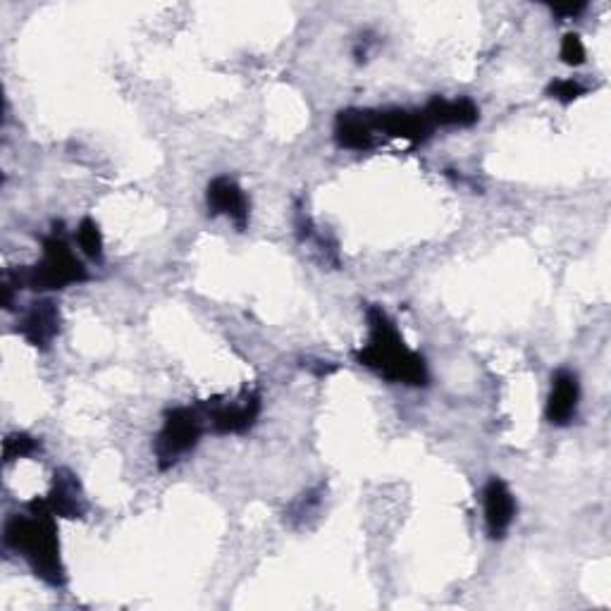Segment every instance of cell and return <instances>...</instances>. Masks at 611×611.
Listing matches in <instances>:
<instances>
[{
    "label": "cell",
    "mask_w": 611,
    "mask_h": 611,
    "mask_svg": "<svg viewBox=\"0 0 611 611\" xmlns=\"http://www.w3.org/2000/svg\"><path fill=\"white\" fill-rule=\"evenodd\" d=\"M3 542L14 555H20L29 569L45 586L65 588L68 573L60 559V540L55 516L43 497L27 504V514H14L6 521Z\"/></svg>",
    "instance_id": "cell-1"
},
{
    "label": "cell",
    "mask_w": 611,
    "mask_h": 611,
    "mask_svg": "<svg viewBox=\"0 0 611 611\" xmlns=\"http://www.w3.org/2000/svg\"><path fill=\"white\" fill-rule=\"evenodd\" d=\"M365 320H369V342L356 351V361L390 382L425 387L431 380L427 363L414 349L406 346L387 311L382 306H369Z\"/></svg>",
    "instance_id": "cell-2"
},
{
    "label": "cell",
    "mask_w": 611,
    "mask_h": 611,
    "mask_svg": "<svg viewBox=\"0 0 611 611\" xmlns=\"http://www.w3.org/2000/svg\"><path fill=\"white\" fill-rule=\"evenodd\" d=\"M89 280L84 263L70 249L63 235V225H55L53 235L43 239L41 261L27 268L8 270L3 284L14 289H34V292H53V289H65L70 284H80Z\"/></svg>",
    "instance_id": "cell-3"
},
{
    "label": "cell",
    "mask_w": 611,
    "mask_h": 611,
    "mask_svg": "<svg viewBox=\"0 0 611 611\" xmlns=\"http://www.w3.org/2000/svg\"><path fill=\"white\" fill-rule=\"evenodd\" d=\"M206 414L201 406H175L167 408L163 416V427L156 437V462L160 470L173 468L189 452L196 449L206 431Z\"/></svg>",
    "instance_id": "cell-4"
},
{
    "label": "cell",
    "mask_w": 611,
    "mask_h": 611,
    "mask_svg": "<svg viewBox=\"0 0 611 611\" xmlns=\"http://www.w3.org/2000/svg\"><path fill=\"white\" fill-rule=\"evenodd\" d=\"M261 392L247 387L235 400H208L198 406L204 408L213 433L241 435L256 425L258 416H261Z\"/></svg>",
    "instance_id": "cell-5"
},
{
    "label": "cell",
    "mask_w": 611,
    "mask_h": 611,
    "mask_svg": "<svg viewBox=\"0 0 611 611\" xmlns=\"http://www.w3.org/2000/svg\"><path fill=\"white\" fill-rule=\"evenodd\" d=\"M369 117L375 132L394 136V139H406L411 144H421L435 132L433 122L427 120L425 111H404V108L369 111Z\"/></svg>",
    "instance_id": "cell-6"
},
{
    "label": "cell",
    "mask_w": 611,
    "mask_h": 611,
    "mask_svg": "<svg viewBox=\"0 0 611 611\" xmlns=\"http://www.w3.org/2000/svg\"><path fill=\"white\" fill-rule=\"evenodd\" d=\"M206 204L210 216H225L232 220L239 229L249 225V198L232 177H216L206 189Z\"/></svg>",
    "instance_id": "cell-7"
},
{
    "label": "cell",
    "mask_w": 611,
    "mask_h": 611,
    "mask_svg": "<svg viewBox=\"0 0 611 611\" xmlns=\"http://www.w3.org/2000/svg\"><path fill=\"white\" fill-rule=\"evenodd\" d=\"M485 526L490 540H504L516 518V499L501 478H490L483 490Z\"/></svg>",
    "instance_id": "cell-8"
},
{
    "label": "cell",
    "mask_w": 611,
    "mask_h": 611,
    "mask_svg": "<svg viewBox=\"0 0 611 611\" xmlns=\"http://www.w3.org/2000/svg\"><path fill=\"white\" fill-rule=\"evenodd\" d=\"M43 499L55 518H84L89 509L84 487L70 468H58L53 473L51 493Z\"/></svg>",
    "instance_id": "cell-9"
},
{
    "label": "cell",
    "mask_w": 611,
    "mask_h": 611,
    "mask_svg": "<svg viewBox=\"0 0 611 611\" xmlns=\"http://www.w3.org/2000/svg\"><path fill=\"white\" fill-rule=\"evenodd\" d=\"M18 332L32 346L49 349L60 332V309L55 306V301L51 299L34 301L32 309L24 313Z\"/></svg>",
    "instance_id": "cell-10"
},
{
    "label": "cell",
    "mask_w": 611,
    "mask_h": 611,
    "mask_svg": "<svg viewBox=\"0 0 611 611\" xmlns=\"http://www.w3.org/2000/svg\"><path fill=\"white\" fill-rule=\"evenodd\" d=\"M580 402V382L578 375L571 371H557L552 375V390H549V400H547V421L563 427L569 425L578 411Z\"/></svg>",
    "instance_id": "cell-11"
},
{
    "label": "cell",
    "mask_w": 611,
    "mask_h": 611,
    "mask_svg": "<svg viewBox=\"0 0 611 611\" xmlns=\"http://www.w3.org/2000/svg\"><path fill=\"white\" fill-rule=\"evenodd\" d=\"M375 134L377 132L371 125L369 111L349 108V111H342L338 120H334V142H338L340 148L371 151L377 144Z\"/></svg>",
    "instance_id": "cell-12"
},
{
    "label": "cell",
    "mask_w": 611,
    "mask_h": 611,
    "mask_svg": "<svg viewBox=\"0 0 611 611\" xmlns=\"http://www.w3.org/2000/svg\"><path fill=\"white\" fill-rule=\"evenodd\" d=\"M423 111L433 122V127H473L480 120V108L470 99L447 101L435 96L427 101Z\"/></svg>",
    "instance_id": "cell-13"
},
{
    "label": "cell",
    "mask_w": 611,
    "mask_h": 611,
    "mask_svg": "<svg viewBox=\"0 0 611 611\" xmlns=\"http://www.w3.org/2000/svg\"><path fill=\"white\" fill-rule=\"evenodd\" d=\"M76 244H80V249L91 258V261H103V235L101 227L96 220L84 218L76 227Z\"/></svg>",
    "instance_id": "cell-14"
},
{
    "label": "cell",
    "mask_w": 611,
    "mask_h": 611,
    "mask_svg": "<svg viewBox=\"0 0 611 611\" xmlns=\"http://www.w3.org/2000/svg\"><path fill=\"white\" fill-rule=\"evenodd\" d=\"M320 501H323V487H315V490H309V493H303L292 507H289L284 511V521H289L292 526H301L306 518H309L311 514L318 511L320 507Z\"/></svg>",
    "instance_id": "cell-15"
},
{
    "label": "cell",
    "mask_w": 611,
    "mask_h": 611,
    "mask_svg": "<svg viewBox=\"0 0 611 611\" xmlns=\"http://www.w3.org/2000/svg\"><path fill=\"white\" fill-rule=\"evenodd\" d=\"M41 449V442L32 435L27 433H10L3 442V458L6 464L14 462V458H24V456H32Z\"/></svg>",
    "instance_id": "cell-16"
},
{
    "label": "cell",
    "mask_w": 611,
    "mask_h": 611,
    "mask_svg": "<svg viewBox=\"0 0 611 611\" xmlns=\"http://www.w3.org/2000/svg\"><path fill=\"white\" fill-rule=\"evenodd\" d=\"M586 91L588 89L578 80H557L547 86V96L563 103V105H569V103L578 101L580 96H586Z\"/></svg>",
    "instance_id": "cell-17"
},
{
    "label": "cell",
    "mask_w": 611,
    "mask_h": 611,
    "mask_svg": "<svg viewBox=\"0 0 611 611\" xmlns=\"http://www.w3.org/2000/svg\"><path fill=\"white\" fill-rule=\"evenodd\" d=\"M561 60L571 68H578L586 63V45H583V39H580L578 34H567L561 39Z\"/></svg>",
    "instance_id": "cell-18"
},
{
    "label": "cell",
    "mask_w": 611,
    "mask_h": 611,
    "mask_svg": "<svg viewBox=\"0 0 611 611\" xmlns=\"http://www.w3.org/2000/svg\"><path fill=\"white\" fill-rule=\"evenodd\" d=\"M588 3L586 0H576V3H557L552 6V12L559 14V18H578L580 12H586Z\"/></svg>",
    "instance_id": "cell-19"
}]
</instances>
